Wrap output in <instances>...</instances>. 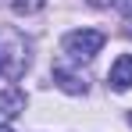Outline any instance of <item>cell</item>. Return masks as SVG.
I'll use <instances>...</instances> for the list:
<instances>
[{"mask_svg": "<svg viewBox=\"0 0 132 132\" xmlns=\"http://www.w3.org/2000/svg\"><path fill=\"white\" fill-rule=\"evenodd\" d=\"M104 46V32L100 29H75L64 36V54L71 61H93Z\"/></svg>", "mask_w": 132, "mask_h": 132, "instance_id": "1", "label": "cell"}, {"mask_svg": "<svg viewBox=\"0 0 132 132\" xmlns=\"http://www.w3.org/2000/svg\"><path fill=\"white\" fill-rule=\"evenodd\" d=\"M107 82H111V89H118V93H129L132 89V54H121V57L111 64Z\"/></svg>", "mask_w": 132, "mask_h": 132, "instance_id": "2", "label": "cell"}, {"mask_svg": "<svg viewBox=\"0 0 132 132\" xmlns=\"http://www.w3.org/2000/svg\"><path fill=\"white\" fill-rule=\"evenodd\" d=\"M0 111H4L7 118L22 114V111H25V93H22L18 86H7V89H0Z\"/></svg>", "mask_w": 132, "mask_h": 132, "instance_id": "3", "label": "cell"}, {"mask_svg": "<svg viewBox=\"0 0 132 132\" xmlns=\"http://www.w3.org/2000/svg\"><path fill=\"white\" fill-rule=\"evenodd\" d=\"M54 79L61 82V89H64V93H86V82H82L79 75L64 71V68H54Z\"/></svg>", "mask_w": 132, "mask_h": 132, "instance_id": "4", "label": "cell"}, {"mask_svg": "<svg viewBox=\"0 0 132 132\" xmlns=\"http://www.w3.org/2000/svg\"><path fill=\"white\" fill-rule=\"evenodd\" d=\"M43 4H46V0H7V7H11L14 14H36Z\"/></svg>", "mask_w": 132, "mask_h": 132, "instance_id": "5", "label": "cell"}, {"mask_svg": "<svg viewBox=\"0 0 132 132\" xmlns=\"http://www.w3.org/2000/svg\"><path fill=\"white\" fill-rule=\"evenodd\" d=\"M89 4H93V7H111L114 0H89Z\"/></svg>", "mask_w": 132, "mask_h": 132, "instance_id": "6", "label": "cell"}, {"mask_svg": "<svg viewBox=\"0 0 132 132\" xmlns=\"http://www.w3.org/2000/svg\"><path fill=\"white\" fill-rule=\"evenodd\" d=\"M0 132H14V129H7V125H4V129H0Z\"/></svg>", "mask_w": 132, "mask_h": 132, "instance_id": "7", "label": "cell"}, {"mask_svg": "<svg viewBox=\"0 0 132 132\" xmlns=\"http://www.w3.org/2000/svg\"><path fill=\"white\" fill-rule=\"evenodd\" d=\"M129 125H132V114H129Z\"/></svg>", "mask_w": 132, "mask_h": 132, "instance_id": "8", "label": "cell"}]
</instances>
